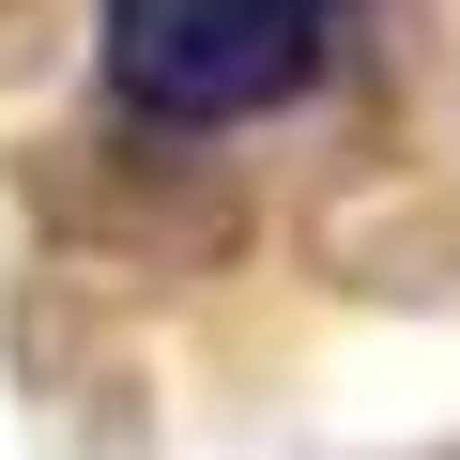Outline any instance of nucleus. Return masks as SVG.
I'll return each instance as SVG.
<instances>
[{"mask_svg": "<svg viewBox=\"0 0 460 460\" xmlns=\"http://www.w3.org/2000/svg\"><path fill=\"white\" fill-rule=\"evenodd\" d=\"M108 47V93L169 138H215V123H261L323 77L338 47V0H108L93 16Z\"/></svg>", "mask_w": 460, "mask_h": 460, "instance_id": "obj_1", "label": "nucleus"}]
</instances>
